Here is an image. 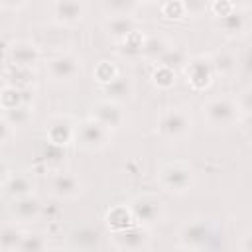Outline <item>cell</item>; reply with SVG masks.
Masks as SVG:
<instances>
[{
	"label": "cell",
	"instance_id": "ba28073f",
	"mask_svg": "<svg viewBox=\"0 0 252 252\" xmlns=\"http://www.w3.org/2000/svg\"><path fill=\"white\" fill-rule=\"evenodd\" d=\"M47 191L57 201H75L85 193V183L73 171L55 169L47 177Z\"/></svg>",
	"mask_w": 252,
	"mask_h": 252
},
{
	"label": "cell",
	"instance_id": "ac0fdd59",
	"mask_svg": "<svg viewBox=\"0 0 252 252\" xmlns=\"http://www.w3.org/2000/svg\"><path fill=\"white\" fill-rule=\"evenodd\" d=\"M100 91H102L104 98H110V100H116V102L124 104L126 100H132L134 98L136 85H134V79L130 75L118 73L110 83L100 85Z\"/></svg>",
	"mask_w": 252,
	"mask_h": 252
},
{
	"label": "cell",
	"instance_id": "277c9868",
	"mask_svg": "<svg viewBox=\"0 0 252 252\" xmlns=\"http://www.w3.org/2000/svg\"><path fill=\"white\" fill-rule=\"evenodd\" d=\"M156 181L163 191L173 193V195H181V193H187L193 187L195 171L185 161H169V163H163L158 169Z\"/></svg>",
	"mask_w": 252,
	"mask_h": 252
},
{
	"label": "cell",
	"instance_id": "5bb4252c",
	"mask_svg": "<svg viewBox=\"0 0 252 252\" xmlns=\"http://www.w3.org/2000/svg\"><path fill=\"white\" fill-rule=\"evenodd\" d=\"M75 132H77V122L65 114L51 116L45 124V140L59 148H67L69 144H73Z\"/></svg>",
	"mask_w": 252,
	"mask_h": 252
},
{
	"label": "cell",
	"instance_id": "6da1fadb",
	"mask_svg": "<svg viewBox=\"0 0 252 252\" xmlns=\"http://www.w3.org/2000/svg\"><path fill=\"white\" fill-rule=\"evenodd\" d=\"M193 116L185 106H169L163 108L156 122V134L163 142H181L191 134Z\"/></svg>",
	"mask_w": 252,
	"mask_h": 252
},
{
	"label": "cell",
	"instance_id": "f35d334b",
	"mask_svg": "<svg viewBox=\"0 0 252 252\" xmlns=\"http://www.w3.org/2000/svg\"><path fill=\"white\" fill-rule=\"evenodd\" d=\"M10 175H12V167H10V163H8L6 159L0 158V189L6 185V181L10 179Z\"/></svg>",
	"mask_w": 252,
	"mask_h": 252
},
{
	"label": "cell",
	"instance_id": "7bdbcfd3",
	"mask_svg": "<svg viewBox=\"0 0 252 252\" xmlns=\"http://www.w3.org/2000/svg\"><path fill=\"white\" fill-rule=\"evenodd\" d=\"M209 2H211V0H209Z\"/></svg>",
	"mask_w": 252,
	"mask_h": 252
},
{
	"label": "cell",
	"instance_id": "ab89813d",
	"mask_svg": "<svg viewBox=\"0 0 252 252\" xmlns=\"http://www.w3.org/2000/svg\"><path fill=\"white\" fill-rule=\"evenodd\" d=\"M238 248H240L242 252H250V250H252V236H250V232H246V234L242 236V244H238Z\"/></svg>",
	"mask_w": 252,
	"mask_h": 252
},
{
	"label": "cell",
	"instance_id": "2e32d148",
	"mask_svg": "<svg viewBox=\"0 0 252 252\" xmlns=\"http://www.w3.org/2000/svg\"><path fill=\"white\" fill-rule=\"evenodd\" d=\"M91 118H94L96 122L104 124L106 128H110L112 132L116 128H120L126 120V112H124V106L116 100H110V98H102L98 102L93 104L91 108Z\"/></svg>",
	"mask_w": 252,
	"mask_h": 252
},
{
	"label": "cell",
	"instance_id": "74e56055",
	"mask_svg": "<svg viewBox=\"0 0 252 252\" xmlns=\"http://www.w3.org/2000/svg\"><path fill=\"white\" fill-rule=\"evenodd\" d=\"M28 4V0H0V8L2 10H10V12H18Z\"/></svg>",
	"mask_w": 252,
	"mask_h": 252
},
{
	"label": "cell",
	"instance_id": "52a82bcc",
	"mask_svg": "<svg viewBox=\"0 0 252 252\" xmlns=\"http://www.w3.org/2000/svg\"><path fill=\"white\" fill-rule=\"evenodd\" d=\"M83 71V59L73 51H61L45 61V73L53 83H71Z\"/></svg>",
	"mask_w": 252,
	"mask_h": 252
},
{
	"label": "cell",
	"instance_id": "83f0119b",
	"mask_svg": "<svg viewBox=\"0 0 252 252\" xmlns=\"http://www.w3.org/2000/svg\"><path fill=\"white\" fill-rule=\"evenodd\" d=\"M2 114H4V118H6L14 128H24V126H28L30 120H32V106H30L28 102H24V104H20V106H16V108H12V110H2Z\"/></svg>",
	"mask_w": 252,
	"mask_h": 252
},
{
	"label": "cell",
	"instance_id": "603a6c76",
	"mask_svg": "<svg viewBox=\"0 0 252 252\" xmlns=\"http://www.w3.org/2000/svg\"><path fill=\"white\" fill-rule=\"evenodd\" d=\"M22 236H24V228L22 224L18 222H6L0 226V250H18L20 248V242H22Z\"/></svg>",
	"mask_w": 252,
	"mask_h": 252
},
{
	"label": "cell",
	"instance_id": "f546056e",
	"mask_svg": "<svg viewBox=\"0 0 252 252\" xmlns=\"http://www.w3.org/2000/svg\"><path fill=\"white\" fill-rule=\"evenodd\" d=\"M120 71H118V67L112 63V61H98L96 63V67H94V81L98 83V85H106V83H110L116 75H118Z\"/></svg>",
	"mask_w": 252,
	"mask_h": 252
},
{
	"label": "cell",
	"instance_id": "d6986e66",
	"mask_svg": "<svg viewBox=\"0 0 252 252\" xmlns=\"http://www.w3.org/2000/svg\"><path fill=\"white\" fill-rule=\"evenodd\" d=\"M209 59H211L215 77L230 79L238 71V55L230 49H217V51L209 53Z\"/></svg>",
	"mask_w": 252,
	"mask_h": 252
},
{
	"label": "cell",
	"instance_id": "60d3db41",
	"mask_svg": "<svg viewBox=\"0 0 252 252\" xmlns=\"http://www.w3.org/2000/svg\"><path fill=\"white\" fill-rule=\"evenodd\" d=\"M158 2H159V4H163V2H171V0H158Z\"/></svg>",
	"mask_w": 252,
	"mask_h": 252
},
{
	"label": "cell",
	"instance_id": "484cf974",
	"mask_svg": "<svg viewBox=\"0 0 252 252\" xmlns=\"http://www.w3.org/2000/svg\"><path fill=\"white\" fill-rule=\"evenodd\" d=\"M49 248V238L43 232L37 230H24L20 248L22 252H37V250H47Z\"/></svg>",
	"mask_w": 252,
	"mask_h": 252
},
{
	"label": "cell",
	"instance_id": "7402d4cb",
	"mask_svg": "<svg viewBox=\"0 0 252 252\" xmlns=\"http://www.w3.org/2000/svg\"><path fill=\"white\" fill-rule=\"evenodd\" d=\"M104 222H106L110 232H116V230H122L126 226H130L134 222V219H132V215L128 211V205H114L112 209L106 211Z\"/></svg>",
	"mask_w": 252,
	"mask_h": 252
},
{
	"label": "cell",
	"instance_id": "d590c367",
	"mask_svg": "<svg viewBox=\"0 0 252 252\" xmlns=\"http://www.w3.org/2000/svg\"><path fill=\"white\" fill-rule=\"evenodd\" d=\"M14 134H16V128L4 118V114H0V146H6L14 140Z\"/></svg>",
	"mask_w": 252,
	"mask_h": 252
},
{
	"label": "cell",
	"instance_id": "ffe728a7",
	"mask_svg": "<svg viewBox=\"0 0 252 252\" xmlns=\"http://www.w3.org/2000/svg\"><path fill=\"white\" fill-rule=\"evenodd\" d=\"M171 47V41L161 35V33H156V35H144V41H142V51H140V57L148 63H158L161 59V55Z\"/></svg>",
	"mask_w": 252,
	"mask_h": 252
},
{
	"label": "cell",
	"instance_id": "3957f363",
	"mask_svg": "<svg viewBox=\"0 0 252 252\" xmlns=\"http://www.w3.org/2000/svg\"><path fill=\"white\" fill-rule=\"evenodd\" d=\"M177 246L183 250H207L213 248V240L217 238L215 226L211 220L199 217L183 222L177 228Z\"/></svg>",
	"mask_w": 252,
	"mask_h": 252
},
{
	"label": "cell",
	"instance_id": "8d00e7d4",
	"mask_svg": "<svg viewBox=\"0 0 252 252\" xmlns=\"http://www.w3.org/2000/svg\"><path fill=\"white\" fill-rule=\"evenodd\" d=\"M112 4V14H130L132 8V0H110L108 6Z\"/></svg>",
	"mask_w": 252,
	"mask_h": 252
},
{
	"label": "cell",
	"instance_id": "8992f818",
	"mask_svg": "<svg viewBox=\"0 0 252 252\" xmlns=\"http://www.w3.org/2000/svg\"><path fill=\"white\" fill-rule=\"evenodd\" d=\"M128 211L134 219V222L144 224V226H152L156 222H159L165 215V205L158 195L152 193H142L132 197L128 203Z\"/></svg>",
	"mask_w": 252,
	"mask_h": 252
},
{
	"label": "cell",
	"instance_id": "7a4b0ae2",
	"mask_svg": "<svg viewBox=\"0 0 252 252\" xmlns=\"http://www.w3.org/2000/svg\"><path fill=\"white\" fill-rule=\"evenodd\" d=\"M201 114H203L205 124L213 130L230 128L232 124H236L240 120L234 98L226 96V94H217V96L207 98L201 104Z\"/></svg>",
	"mask_w": 252,
	"mask_h": 252
},
{
	"label": "cell",
	"instance_id": "f1b7e54d",
	"mask_svg": "<svg viewBox=\"0 0 252 252\" xmlns=\"http://www.w3.org/2000/svg\"><path fill=\"white\" fill-rule=\"evenodd\" d=\"M142 41H144V33L138 30V32L130 33L124 41L116 43V45H118V53H120V55H126V57H140Z\"/></svg>",
	"mask_w": 252,
	"mask_h": 252
},
{
	"label": "cell",
	"instance_id": "1f68e13d",
	"mask_svg": "<svg viewBox=\"0 0 252 252\" xmlns=\"http://www.w3.org/2000/svg\"><path fill=\"white\" fill-rule=\"evenodd\" d=\"M98 242V232L93 228H81L73 232V244L79 248H93Z\"/></svg>",
	"mask_w": 252,
	"mask_h": 252
},
{
	"label": "cell",
	"instance_id": "4316f807",
	"mask_svg": "<svg viewBox=\"0 0 252 252\" xmlns=\"http://www.w3.org/2000/svg\"><path fill=\"white\" fill-rule=\"evenodd\" d=\"M187 59H189V55H187V51H185L183 47L171 45V47L161 55V59H159L158 63H159V65H165V67H169V69H173V71H179V69H183V65L187 63Z\"/></svg>",
	"mask_w": 252,
	"mask_h": 252
},
{
	"label": "cell",
	"instance_id": "d4e9b609",
	"mask_svg": "<svg viewBox=\"0 0 252 252\" xmlns=\"http://www.w3.org/2000/svg\"><path fill=\"white\" fill-rule=\"evenodd\" d=\"M152 83L154 87H158L159 91H169L175 87V81H177V71L165 67V65H159L156 63L154 69H152Z\"/></svg>",
	"mask_w": 252,
	"mask_h": 252
},
{
	"label": "cell",
	"instance_id": "9a60e30c",
	"mask_svg": "<svg viewBox=\"0 0 252 252\" xmlns=\"http://www.w3.org/2000/svg\"><path fill=\"white\" fill-rule=\"evenodd\" d=\"M217 30L230 37V39H240L250 32V14L246 8L234 6L226 16L217 20Z\"/></svg>",
	"mask_w": 252,
	"mask_h": 252
},
{
	"label": "cell",
	"instance_id": "7c38bea8",
	"mask_svg": "<svg viewBox=\"0 0 252 252\" xmlns=\"http://www.w3.org/2000/svg\"><path fill=\"white\" fill-rule=\"evenodd\" d=\"M6 59L10 67L32 69L41 59V49L30 39H16L6 45Z\"/></svg>",
	"mask_w": 252,
	"mask_h": 252
},
{
	"label": "cell",
	"instance_id": "4dcf8cb0",
	"mask_svg": "<svg viewBox=\"0 0 252 252\" xmlns=\"http://www.w3.org/2000/svg\"><path fill=\"white\" fill-rule=\"evenodd\" d=\"M234 102H236L238 114L244 116V118H250V112H252V87L246 85L244 89H240V93L236 94Z\"/></svg>",
	"mask_w": 252,
	"mask_h": 252
},
{
	"label": "cell",
	"instance_id": "30bf717a",
	"mask_svg": "<svg viewBox=\"0 0 252 252\" xmlns=\"http://www.w3.org/2000/svg\"><path fill=\"white\" fill-rule=\"evenodd\" d=\"M183 75L187 79V85L193 91H205L211 87L215 73L211 67V59L209 55H193L187 59V63L183 65Z\"/></svg>",
	"mask_w": 252,
	"mask_h": 252
},
{
	"label": "cell",
	"instance_id": "d6a6232c",
	"mask_svg": "<svg viewBox=\"0 0 252 252\" xmlns=\"http://www.w3.org/2000/svg\"><path fill=\"white\" fill-rule=\"evenodd\" d=\"M159 12L167 20H183L185 18V10H183L181 0H171V2L159 4Z\"/></svg>",
	"mask_w": 252,
	"mask_h": 252
},
{
	"label": "cell",
	"instance_id": "cb8c5ba5",
	"mask_svg": "<svg viewBox=\"0 0 252 252\" xmlns=\"http://www.w3.org/2000/svg\"><path fill=\"white\" fill-rule=\"evenodd\" d=\"M24 102H28L26 89L16 87V85H6L0 89V110H12Z\"/></svg>",
	"mask_w": 252,
	"mask_h": 252
},
{
	"label": "cell",
	"instance_id": "b9f144b4",
	"mask_svg": "<svg viewBox=\"0 0 252 252\" xmlns=\"http://www.w3.org/2000/svg\"><path fill=\"white\" fill-rule=\"evenodd\" d=\"M132 2H148V0H132Z\"/></svg>",
	"mask_w": 252,
	"mask_h": 252
},
{
	"label": "cell",
	"instance_id": "44dd1931",
	"mask_svg": "<svg viewBox=\"0 0 252 252\" xmlns=\"http://www.w3.org/2000/svg\"><path fill=\"white\" fill-rule=\"evenodd\" d=\"M4 193L10 197V199H16V197H24V195H30L33 193L35 189V181L32 179V175L28 173H12L10 179L6 181V185L2 187Z\"/></svg>",
	"mask_w": 252,
	"mask_h": 252
},
{
	"label": "cell",
	"instance_id": "9c48e42d",
	"mask_svg": "<svg viewBox=\"0 0 252 252\" xmlns=\"http://www.w3.org/2000/svg\"><path fill=\"white\" fill-rule=\"evenodd\" d=\"M110 242L118 250H146L152 244V230L150 226L132 222L130 226L110 232Z\"/></svg>",
	"mask_w": 252,
	"mask_h": 252
},
{
	"label": "cell",
	"instance_id": "836d02e7",
	"mask_svg": "<svg viewBox=\"0 0 252 252\" xmlns=\"http://www.w3.org/2000/svg\"><path fill=\"white\" fill-rule=\"evenodd\" d=\"M185 16L191 18H201L209 12V0H181Z\"/></svg>",
	"mask_w": 252,
	"mask_h": 252
},
{
	"label": "cell",
	"instance_id": "4fadbf2b",
	"mask_svg": "<svg viewBox=\"0 0 252 252\" xmlns=\"http://www.w3.org/2000/svg\"><path fill=\"white\" fill-rule=\"evenodd\" d=\"M87 16L85 0H53L51 20L61 28H75Z\"/></svg>",
	"mask_w": 252,
	"mask_h": 252
},
{
	"label": "cell",
	"instance_id": "e0dca14e",
	"mask_svg": "<svg viewBox=\"0 0 252 252\" xmlns=\"http://www.w3.org/2000/svg\"><path fill=\"white\" fill-rule=\"evenodd\" d=\"M102 30H104V33H106L114 43H120V41H124L130 33L138 32V30H140V24H138V20L132 16V12H130V14H110V16L104 20Z\"/></svg>",
	"mask_w": 252,
	"mask_h": 252
},
{
	"label": "cell",
	"instance_id": "8fae6325",
	"mask_svg": "<svg viewBox=\"0 0 252 252\" xmlns=\"http://www.w3.org/2000/svg\"><path fill=\"white\" fill-rule=\"evenodd\" d=\"M8 215H10V219H12L14 222H18V224H32V222L39 220L41 215H43L41 199H39L35 193L10 199Z\"/></svg>",
	"mask_w": 252,
	"mask_h": 252
},
{
	"label": "cell",
	"instance_id": "5b68a950",
	"mask_svg": "<svg viewBox=\"0 0 252 252\" xmlns=\"http://www.w3.org/2000/svg\"><path fill=\"white\" fill-rule=\"evenodd\" d=\"M75 142L85 152H102L112 142V130L89 116L87 120L77 124Z\"/></svg>",
	"mask_w": 252,
	"mask_h": 252
},
{
	"label": "cell",
	"instance_id": "e575fe53",
	"mask_svg": "<svg viewBox=\"0 0 252 252\" xmlns=\"http://www.w3.org/2000/svg\"><path fill=\"white\" fill-rule=\"evenodd\" d=\"M234 6H236V4H234L232 0H211V2H209V12L219 20V18L226 16Z\"/></svg>",
	"mask_w": 252,
	"mask_h": 252
}]
</instances>
